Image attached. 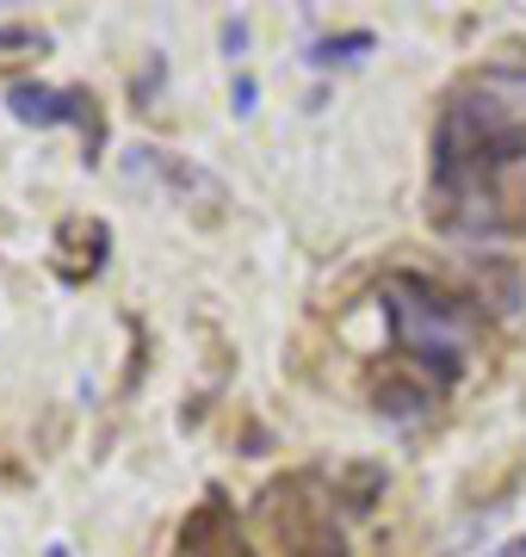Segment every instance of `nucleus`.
Segmentation results:
<instances>
[{"mask_svg":"<svg viewBox=\"0 0 526 557\" xmlns=\"http://www.w3.org/2000/svg\"><path fill=\"white\" fill-rule=\"evenodd\" d=\"M427 218L465 242L526 230V69L489 62L446 94L427 156Z\"/></svg>","mask_w":526,"mask_h":557,"instance_id":"1","label":"nucleus"},{"mask_svg":"<svg viewBox=\"0 0 526 557\" xmlns=\"http://www.w3.org/2000/svg\"><path fill=\"white\" fill-rule=\"evenodd\" d=\"M378 310H385L390 347L403 354V366L415 379H427L434 391H452L471 372L477 341H484V317L465 298H452L427 273L397 267V273L378 278Z\"/></svg>","mask_w":526,"mask_h":557,"instance_id":"2","label":"nucleus"},{"mask_svg":"<svg viewBox=\"0 0 526 557\" xmlns=\"http://www.w3.org/2000/svg\"><path fill=\"white\" fill-rule=\"evenodd\" d=\"M261 527L273 533L285 557H347L335 520H328V502H323V478H285L261 496Z\"/></svg>","mask_w":526,"mask_h":557,"instance_id":"3","label":"nucleus"},{"mask_svg":"<svg viewBox=\"0 0 526 557\" xmlns=\"http://www.w3.org/2000/svg\"><path fill=\"white\" fill-rule=\"evenodd\" d=\"M7 112L20 124H38V131H50V124H75L87 143V168L100 161L105 149V112L100 100L87 94V87H43V81H13L7 87Z\"/></svg>","mask_w":526,"mask_h":557,"instance_id":"4","label":"nucleus"},{"mask_svg":"<svg viewBox=\"0 0 526 557\" xmlns=\"http://www.w3.org/2000/svg\"><path fill=\"white\" fill-rule=\"evenodd\" d=\"M112 255V230L100 218H68L57 230V278L62 285H87Z\"/></svg>","mask_w":526,"mask_h":557,"instance_id":"5","label":"nucleus"},{"mask_svg":"<svg viewBox=\"0 0 526 557\" xmlns=\"http://www.w3.org/2000/svg\"><path fill=\"white\" fill-rule=\"evenodd\" d=\"M440 403V391L427 379H397V372H385V379H372V409H385V416L409 421V416H427Z\"/></svg>","mask_w":526,"mask_h":557,"instance_id":"6","label":"nucleus"},{"mask_svg":"<svg viewBox=\"0 0 526 557\" xmlns=\"http://www.w3.org/2000/svg\"><path fill=\"white\" fill-rule=\"evenodd\" d=\"M372 44H378L372 32H335V38H316V44H310V62H316V69H335V62H360Z\"/></svg>","mask_w":526,"mask_h":557,"instance_id":"7","label":"nucleus"},{"mask_svg":"<svg viewBox=\"0 0 526 557\" xmlns=\"http://www.w3.org/2000/svg\"><path fill=\"white\" fill-rule=\"evenodd\" d=\"M162 75H167V62H162V57H149V62H142V75H130V100H137V112H155Z\"/></svg>","mask_w":526,"mask_h":557,"instance_id":"8","label":"nucleus"},{"mask_svg":"<svg viewBox=\"0 0 526 557\" xmlns=\"http://www.w3.org/2000/svg\"><path fill=\"white\" fill-rule=\"evenodd\" d=\"M254 100H261V87H254V75H236V87H229V106H236V112H254Z\"/></svg>","mask_w":526,"mask_h":557,"instance_id":"9","label":"nucleus"},{"mask_svg":"<svg viewBox=\"0 0 526 557\" xmlns=\"http://www.w3.org/2000/svg\"><path fill=\"white\" fill-rule=\"evenodd\" d=\"M0 50H50V38H43V32H13V25H7V32H0Z\"/></svg>","mask_w":526,"mask_h":557,"instance_id":"10","label":"nucleus"},{"mask_svg":"<svg viewBox=\"0 0 526 557\" xmlns=\"http://www.w3.org/2000/svg\"><path fill=\"white\" fill-rule=\"evenodd\" d=\"M217 38H223V50H229V57H242V50H248V20H223Z\"/></svg>","mask_w":526,"mask_h":557,"instance_id":"11","label":"nucleus"},{"mask_svg":"<svg viewBox=\"0 0 526 557\" xmlns=\"http://www.w3.org/2000/svg\"><path fill=\"white\" fill-rule=\"evenodd\" d=\"M496 557H526V539H508V545H502Z\"/></svg>","mask_w":526,"mask_h":557,"instance_id":"12","label":"nucleus"},{"mask_svg":"<svg viewBox=\"0 0 526 557\" xmlns=\"http://www.w3.org/2000/svg\"><path fill=\"white\" fill-rule=\"evenodd\" d=\"M50 557H68V552H62V545H57V552H50Z\"/></svg>","mask_w":526,"mask_h":557,"instance_id":"13","label":"nucleus"}]
</instances>
